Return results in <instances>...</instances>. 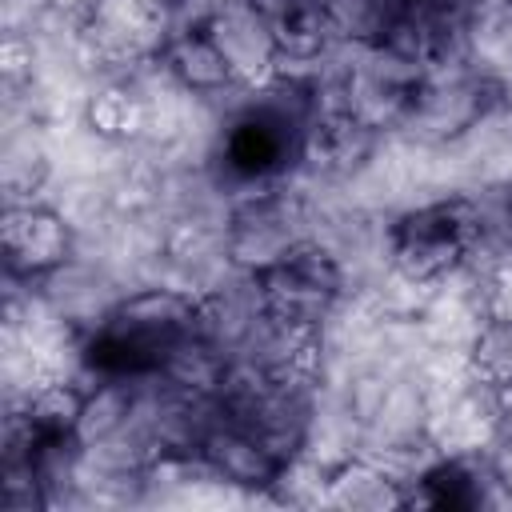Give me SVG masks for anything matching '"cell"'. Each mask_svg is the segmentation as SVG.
I'll list each match as a JSON object with an SVG mask.
<instances>
[{
    "label": "cell",
    "instance_id": "1",
    "mask_svg": "<svg viewBox=\"0 0 512 512\" xmlns=\"http://www.w3.org/2000/svg\"><path fill=\"white\" fill-rule=\"evenodd\" d=\"M480 236H484V212L468 196H448L408 208L388 228V252L408 284H432L456 272L480 248Z\"/></svg>",
    "mask_w": 512,
    "mask_h": 512
},
{
    "label": "cell",
    "instance_id": "2",
    "mask_svg": "<svg viewBox=\"0 0 512 512\" xmlns=\"http://www.w3.org/2000/svg\"><path fill=\"white\" fill-rule=\"evenodd\" d=\"M256 284L268 316L312 332L336 308L344 288V268L328 248H320V240H304L280 264L256 272Z\"/></svg>",
    "mask_w": 512,
    "mask_h": 512
},
{
    "label": "cell",
    "instance_id": "3",
    "mask_svg": "<svg viewBox=\"0 0 512 512\" xmlns=\"http://www.w3.org/2000/svg\"><path fill=\"white\" fill-rule=\"evenodd\" d=\"M304 240L312 236L304 232V212L292 196H252L232 212L224 228V260L256 276L280 264Z\"/></svg>",
    "mask_w": 512,
    "mask_h": 512
},
{
    "label": "cell",
    "instance_id": "4",
    "mask_svg": "<svg viewBox=\"0 0 512 512\" xmlns=\"http://www.w3.org/2000/svg\"><path fill=\"white\" fill-rule=\"evenodd\" d=\"M72 244H76V236H72V224L64 220V212L36 204V200L8 204V212H4L8 276H24V280L52 276V272L68 268Z\"/></svg>",
    "mask_w": 512,
    "mask_h": 512
},
{
    "label": "cell",
    "instance_id": "5",
    "mask_svg": "<svg viewBox=\"0 0 512 512\" xmlns=\"http://www.w3.org/2000/svg\"><path fill=\"white\" fill-rule=\"evenodd\" d=\"M204 32L228 60L236 84H264L268 76H276V68H280L276 24L252 0H224L208 16Z\"/></svg>",
    "mask_w": 512,
    "mask_h": 512
},
{
    "label": "cell",
    "instance_id": "6",
    "mask_svg": "<svg viewBox=\"0 0 512 512\" xmlns=\"http://www.w3.org/2000/svg\"><path fill=\"white\" fill-rule=\"evenodd\" d=\"M164 64L168 72L196 96H216L224 88L236 84L228 60L220 56V48L212 44V36L204 28H188V32H176L172 44L164 48Z\"/></svg>",
    "mask_w": 512,
    "mask_h": 512
},
{
    "label": "cell",
    "instance_id": "7",
    "mask_svg": "<svg viewBox=\"0 0 512 512\" xmlns=\"http://www.w3.org/2000/svg\"><path fill=\"white\" fill-rule=\"evenodd\" d=\"M320 500L332 508H392V504H404V492L388 468L372 460H348L332 476H324Z\"/></svg>",
    "mask_w": 512,
    "mask_h": 512
},
{
    "label": "cell",
    "instance_id": "8",
    "mask_svg": "<svg viewBox=\"0 0 512 512\" xmlns=\"http://www.w3.org/2000/svg\"><path fill=\"white\" fill-rule=\"evenodd\" d=\"M472 352H476V376L500 396H512V320H484Z\"/></svg>",
    "mask_w": 512,
    "mask_h": 512
},
{
    "label": "cell",
    "instance_id": "9",
    "mask_svg": "<svg viewBox=\"0 0 512 512\" xmlns=\"http://www.w3.org/2000/svg\"><path fill=\"white\" fill-rule=\"evenodd\" d=\"M88 120L96 124V132L104 136H128L140 128L144 120V104L140 96H132L128 88H100L88 104Z\"/></svg>",
    "mask_w": 512,
    "mask_h": 512
},
{
    "label": "cell",
    "instance_id": "10",
    "mask_svg": "<svg viewBox=\"0 0 512 512\" xmlns=\"http://www.w3.org/2000/svg\"><path fill=\"white\" fill-rule=\"evenodd\" d=\"M480 312H484V320H512V256H500L484 272Z\"/></svg>",
    "mask_w": 512,
    "mask_h": 512
},
{
    "label": "cell",
    "instance_id": "11",
    "mask_svg": "<svg viewBox=\"0 0 512 512\" xmlns=\"http://www.w3.org/2000/svg\"><path fill=\"white\" fill-rule=\"evenodd\" d=\"M44 4H48L56 16H68V20H84V24H88V20H92V16L104 8V0H44Z\"/></svg>",
    "mask_w": 512,
    "mask_h": 512
}]
</instances>
